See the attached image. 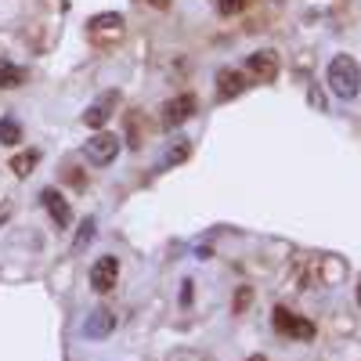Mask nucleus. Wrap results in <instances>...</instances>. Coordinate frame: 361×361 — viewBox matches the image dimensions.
<instances>
[{"mask_svg": "<svg viewBox=\"0 0 361 361\" xmlns=\"http://www.w3.org/2000/svg\"><path fill=\"white\" fill-rule=\"evenodd\" d=\"M325 80H329V90L343 102L357 98V90H361V69H357V62L350 54H336L325 69Z\"/></svg>", "mask_w": 361, "mask_h": 361, "instance_id": "1", "label": "nucleus"}, {"mask_svg": "<svg viewBox=\"0 0 361 361\" xmlns=\"http://www.w3.org/2000/svg\"><path fill=\"white\" fill-rule=\"evenodd\" d=\"M119 145H123V141H119L116 134H94V137H90L87 145H83V152H87V159H90V166H109L116 156H119Z\"/></svg>", "mask_w": 361, "mask_h": 361, "instance_id": "2", "label": "nucleus"}, {"mask_svg": "<svg viewBox=\"0 0 361 361\" xmlns=\"http://www.w3.org/2000/svg\"><path fill=\"white\" fill-rule=\"evenodd\" d=\"M271 322H275V329L282 336H293V340H311L314 336V325L307 318L293 314L289 307H275V311H271Z\"/></svg>", "mask_w": 361, "mask_h": 361, "instance_id": "3", "label": "nucleus"}, {"mask_svg": "<svg viewBox=\"0 0 361 361\" xmlns=\"http://www.w3.org/2000/svg\"><path fill=\"white\" fill-rule=\"evenodd\" d=\"M116 279H119V260L112 253H105V257H98L94 264H90V289L94 293H112Z\"/></svg>", "mask_w": 361, "mask_h": 361, "instance_id": "4", "label": "nucleus"}, {"mask_svg": "<svg viewBox=\"0 0 361 361\" xmlns=\"http://www.w3.org/2000/svg\"><path fill=\"white\" fill-rule=\"evenodd\" d=\"M195 116V94H177V98H170L166 105H163V127L166 130H173V127H180V123H188V119Z\"/></svg>", "mask_w": 361, "mask_h": 361, "instance_id": "5", "label": "nucleus"}, {"mask_svg": "<svg viewBox=\"0 0 361 361\" xmlns=\"http://www.w3.org/2000/svg\"><path fill=\"white\" fill-rule=\"evenodd\" d=\"M246 69H250L253 80L271 83V80L279 76V54H275V51H253V54L246 58Z\"/></svg>", "mask_w": 361, "mask_h": 361, "instance_id": "6", "label": "nucleus"}, {"mask_svg": "<svg viewBox=\"0 0 361 361\" xmlns=\"http://www.w3.org/2000/svg\"><path fill=\"white\" fill-rule=\"evenodd\" d=\"M40 202L47 206V214H51V221H54L58 228H69V224H73V209H69L66 195L58 192V188H44V192H40Z\"/></svg>", "mask_w": 361, "mask_h": 361, "instance_id": "7", "label": "nucleus"}, {"mask_svg": "<svg viewBox=\"0 0 361 361\" xmlns=\"http://www.w3.org/2000/svg\"><path fill=\"white\" fill-rule=\"evenodd\" d=\"M116 102H119V94L112 90V94H105L102 102H94V105H87V112H83V123L87 127H94V130H102L109 119H112V109H116Z\"/></svg>", "mask_w": 361, "mask_h": 361, "instance_id": "8", "label": "nucleus"}, {"mask_svg": "<svg viewBox=\"0 0 361 361\" xmlns=\"http://www.w3.org/2000/svg\"><path fill=\"white\" fill-rule=\"evenodd\" d=\"M246 90V76L243 73H235V69H221L217 73V94L228 102V98H238Z\"/></svg>", "mask_w": 361, "mask_h": 361, "instance_id": "9", "label": "nucleus"}, {"mask_svg": "<svg viewBox=\"0 0 361 361\" xmlns=\"http://www.w3.org/2000/svg\"><path fill=\"white\" fill-rule=\"evenodd\" d=\"M90 29V37H102V33H116V37H123V15H116V11H105V15H94L87 22Z\"/></svg>", "mask_w": 361, "mask_h": 361, "instance_id": "10", "label": "nucleus"}, {"mask_svg": "<svg viewBox=\"0 0 361 361\" xmlns=\"http://www.w3.org/2000/svg\"><path fill=\"white\" fill-rule=\"evenodd\" d=\"M25 83V69L8 62V58H0V90H18Z\"/></svg>", "mask_w": 361, "mask_h": 361, "instance_id": "11", "label": "nucleus"}, {"mask_svg": "<svg viewBox=\"0 0 361 361\" xmlns=\"http://www.w3.org/2000/svg\"><path fill=\"white\" fill-rule=\"evenodd\" d=\"M112 325H116L112 311H94V314H90V322L83 325V333H87V336H94V340H102V336L112 333Z\"/></svg>", "mask_w": 361, "mask_h": 361, "instance_id": "12", "label": "nucleus"}, {"mask_svg": "<svg viewBox=\"0 0 361 361\" xmlns=\"http://www.w3.org/2000/svg\"><path fill=\"white\" fill-rule=\"evenodd\" d=\"M37 163H40V152H37V148H25V152L11 156V173L15 177H29Z\"/></svg>", "mask_w": 361, "mask_h": 361, "instance_id": "13", "label": "nucleus"}, {"mask_svg": "<svg viewBox=\"0 0 361 361\" xmlns=\"http://www.w3.org/2000/svg\"><path fill=\"white\" fill-rule=\"evenodd\" d=\"M0 145H22V127H18L15 116L0 119Z\"/></svg>", "mask_w": 361, "mask_h": 361, "instance_id": "14", "label": "nucleus"}, {"mask_svg": "<svg viewBox=\"0 0 361 361\" xmlns=\"http://www.w3.org/2000/svg\"><path fill=\"white\" fill-rule=\"evenodd\" d=\"M188 152H192V141H185V137H180L173 148H170V152H166V159H163V166H173V163H185L188 159Z\"/></svg>", "mask_w": 361, "mask_h": 361, "instance_id": "15", "label": "nucleus"}, {"mask_svg": "<svg viewBox=\"0 0 361 361\" xmlns=\"http://www.w3.org/2000/svg\"><path fill=\"white\" fill-rule=\"evenodd\" d=\"M94 231H98V224H94V217H87L83 224H80V235H76V243H73V250L80 253L87 243H90V238H94Z\"/></svg>", "mask_w": 361, "mask_h": 361, "instance_id": "16", "label": "nucleus"}, {"mask_svg": "<svg viewBox=\"0 0 361 361\" xmlns=\"http://www.w3.org/2000/svg\"><path fill=\"white\" fill-rule=\"evenodd\" d=\"M246 4H250V0H221L217 11H221L224 18H231V15H238V11H246Z\"/></svg>", "mask_w": 361, "mask_h": 361, "instance_id": "17", "label": "nucleus"}, {"mask_svg": "<svg viewBox=\"0 0 361 361\" xmlns=\"http://www.w3.org/2000/svg\"><path fill=\"white\" fill-rule=\"evenodd\" d=\"M250 304V289H243V293H238V300H235V311H243Z\"/></svg>", "mask_w": 361, "mask_h": 361, "instance_id": "18", "label": "nucleus"}, {"mask_svg": "<svg viewBox=\"0 0 361 361\" xmlns=\"http://www.w3.org/2000/svg\"><path fill=\"white\" fill-rule=\"evenodd\" d=\"M141 4H152V8H159V11H166V8H170V0H141Z\"/></svg>", "mask_w": 361, "mask_h": 361, "instance_id": "19", "label": "nucleus"}, {"mask_svg": "<svg viewBox=\"0 0 361 361\" xmlns=\"http://www.w3.org/2000/svg\"><path fill=\"white\" fill-rule=\"evenodd\" d=\"M8 217H11V206H0V224H4Z\"/></svg>", "mask_w": 361, "mask_h": 361, "instance_id": "20", "label": "nucleus"}, {"mask_svg": "<svg viewBox=\"0 0 361 361\" xmlns=\"http://www.w3.org/2000/svg\"><path fill=\"white\" fill-rule=\"evenodd\" d=\"M250 361H267V357H260V354H253V357H250Z\"/></svg>", "mask_w": 361, "mask_h": 361, "instance_id": "21", "label": "nucleus"}, {"mask_svg": "<svg viewBox=\"0 0 361 361\" xmlns=\"http://www.w3.org/2000/svg\"><path fill=\"white\" fill-rule=\"evenodd\" d=\"M357 304H361V282H357Z\"/></svg>", "mask_w": 361, "mask_h": 361, "instance_id": "22", "label": "nucleus"}]
</instances>
